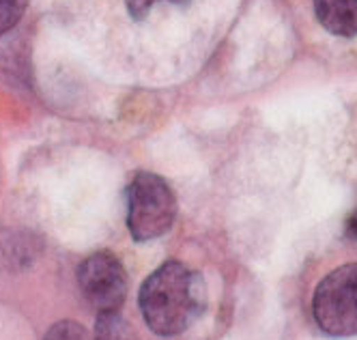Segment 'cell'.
I'll return each instance as SVG.
<instances>
[{
    "instance_id": "cell-1",
    "label": "cell",
    "mask_w": 357,
    "mask_h": 340,
    "mask_svg": "<svg viewBox=\"0 0 357 340\" xmlns=\"http://www.w3.org/2000/svg\"><path fill=\"white\" fill-rule=\"evenodd\" d=\"M140 312L144 323L158 336L183 334L207 306L202 276L178 260H168L140 286Z\"/></svg>"
},
{
    "instance_id": "cell-2",
    "label": "cell",
    "mask_w": 357,
    "mask_h": 340,
    "mask_svg": "<svg viewBox=\"0 0 357 340\" xmlns=\"http://www.w3.org/2000/svg\"><path fill=\"white\" fill-rule=\"evenodd\" d=\"M176 198L168 183L153 175L138 172L127 190V228L136 242L162 237L174 224Z\"/></svg>"
},
{
    "instance_id": "cell-3",
    "label": "cell",
    "mask_w": 357,
    "mask_h": 340,
    "mask_svg": "<svg viewBox=\"0 0 357 340\" xmlns=\"http://www.w3.org/2000/svg\"><path fill=\"white\" fill-rule=\"evenodd\" d=\"M312 315L327 336H357V263L342 265L319 282Z\"/></svg>"
},
{
    "instance_id": "cell-4",
    "label": "cell",
    "mask_w": 357,
    "mask_h": 340,
    "mask_svg": "<svg viewBox=\"0 0 357 340\" xmlns=\"http://www.w3.org/2000/svg\"><path fill=\"white\" fill-rule=\"evenodd\" d=\"M78 284L84 300L99 312H119L127 297V274L110 252H95L78 267Z\"/></svg>"
},
{
    "instance_id": "cell-5",
    "label": "cell",
    "mask_w": 357,
    "mask_h": 340,
    "mask_svg": "<svg viewBox=\"0 0 357 340\" xmlns=\"http://www.w3.org/2000/svg\"><path fill=\"white\" fill-rule=\"evenodd\" d=\"M323 29L336 37H357V0H314Z\"/></svg>"
},
{
    "instance_id": "cell-6",
    "label": "cell",
    "mask_w": 357,
    "mask_h": 340,
    "mask_svg": "<svg viewBox=\"0 0 357 340\" xmlns=\"http://www.w3.org/2000/svg\"><path fill=\"white\" fill-rule=\"evenodd\" d=\"M93 340H138V338L134 327L121 317V312H104L97 319Z\"/></svg>"
},
{
    "instance_id": "cell-7",
    "label": "cell",
    "mask_w": 357,
    "mask_h": 340,
    "mask_svg": "<svg viewBox=\"0 0 357 340\" xmlns=\"http://www.w3.org/2000/svg\"><path fill=\"white\" fill-rule=\"evenodd\" d=\"M29 7V0H0V37L9 33L22 20Z\"/></svg>"
},
{
    "instance_id": "cell-8",
    "label": "cell",
    "mask_w": 357,
    "mask_h": 340,
    "mask_svg": "<svg viewBox=\"0 0 357 340\" xmlns=\"http://www.w3.org/2000/svg\"><path fill=\"white\" fill-rule=\"evenodd\" d=\"M43 340H91L86 327L75 321H61L47 330Z\"/></svg>"
},
{
    "instance_id": "cell-9",
    "label": "cell",
    "mask_w": 357,
    "mask_h": 340,
    "mask_svg": "<svg viewBox=\"0 0 357 340\" xmlns=\"http://www.w3.org/2000/svg\"><path fill=\"white\" fill-rule=\"evenodd\" d=\"M127 3V9H130V13L136 17V20H142L151 13V9L155 7L158 3H162V0H125ZM166 3H172V5H188L190 0H166Z\"/></svg>"
},
{
    "instance_id": "cell-10",
    "label": "cell",
    "mask_w": 357,
    "mask_h": 340,
    "mask_svg": "<svg viewBox=\"0 0 357 340\" xmlns=\"http://www.w3.org/2000/svg\"><path fill=\"white\" fill-rule=\"evenodd\" d=\"M347 232L351 235V237H355L357 239V209L355 212L349 216V220H347Z\"/></svg>"
}]
</instances>
